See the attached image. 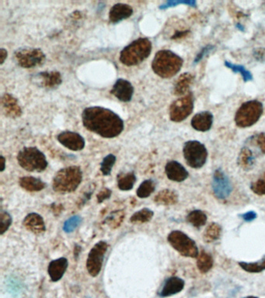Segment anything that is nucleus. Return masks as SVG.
<instances>
[{
	"label": "nucleus",
	"mask_w": 265,
	"mask_h": 298,
	"mask_svg": "<svg viewBox=\"0 0 265 298\" xmlns=\"http://www.w3.org/2000/svg\"><path fill=\"white\" fill-rule=\"evenodd\" d=\"M83 126L102 138H116L124 130L122 119L109 109L101 107H90L82 114Z\"/></svg>",
	"instance_id": "1"
},
{
	"label": "nucleus",
	"mask_w": 265,
	"mask_h": 298,
	"mask_svg": "<svg viewBox=\"0 0 265 298\" xmlns=\"http://www.w3.org/2000/svg\"><path fill=\"white\" fill-rule=\"evenodd\" d=\"M183 60L182 57L170 50H160L152 62L155 74L163 79L174 77L182 69Z\"/></svg>",
	"instance_id": "2"
},
{
	"label": "nucleus",
	"mask_w": 265,
	"mask_h": 298,
	"mask_svg": "<svg viewBox=\"0 0 265 298\" xmlns=\"http://www.w3.org/2000/svg\"><path fill=\"white\" fill-rule=\"evenodd\" d=\"M152 42L141 37L129 44L120 53V61L127 66H135L146 60L152 51Z\"/></svg>",
	"instance_id": "3"
},
{
	"label": "nucleus",
	"mask_w": 265,
	"mask_h": 298,
	"mask_svg": "<svg viewBox=\"0 0 265 298\" xmlns=\"http://www.w3.org/2000/svg\"><path fill=\"white\" fill-rule=\"evenodd\" d=\"M82 180L83 172L80 167L73 166L62 168L53 178V190L59 194L72 193L78 188Z\"/></svg>",
	"instance_id": "4"
},
{
	"label": "nucleus",
	"mask_w": 265,
	"mask_h": 298,
	"mask_svg": "<svg viewBox=\"0 0 265 298\" xmlns=\"http://www.w3.org/2000/svg\"><path fill=\"white\" fill-rule=\"evenodd\" d=\"M264 106L257 99L247 101L238 109L235 115V123L239 128L253 126L263 115Z\"/></svg>",
	"instance_id": "5"
},
{
	"label": "nucleus",
	"mask_w": 265,
	"mask_h": 298,
	"mask_svg": "<svg viewBox=\"0 0 265 298\" xmlns=\"http://www.w3.org/2000/svg\"><path fill=\"white\" fill-rule=\"evenodd\" d=\"M18 163L28 172H43L48 167V161L45 154L35 147H26L17 155Z\"/></svg>",
	"instance_id": "6"
},
{
	"label": "nucleus",
	"mask_w": 265,
	"mask_h": 298,
	"mask_svg": "<svg viewBox=\"0 0 265 298\" xmlns=\"http://www.w3.org/2000/svg\"><path fill=\"white\" fill-rule=\"evenodd\" d=\"M167 241L182 256L194 259L199 256V248L195 241L182 231H172L168 234Z\"/></svg>",
	"instance_id": "7"
},
{
	"label": "nucleus",
	"mask_w": 265,
	"mask_h": 298,
	"mask_svg": "<svg viewBox=\"0 0 265 298\" xmlns=\"http://www.w3.org/2000/svg\"><path fill=\"white\" fill-rule=\"evenodd\" d=\"M183 154L187 166L192 168H201L208 159V151L199 141H188L183 145Z\"/></svg>",
	"instance_id": "8"
},
{
	"label": "nucleus",
	"mask_w": 265,
	"mask_h": 298,
	"mask_svg": "<svg viewBox=\"0 0 265 298\" xmlns=\"http://www.w3.org/2000/svg\"><path fill=\"white\" fill-rule=\"evenodd\" d=\"M195 98L193 94L188 93L184 97L176 99L170 107V119L174 122H182L193 112Z\"/></svg>",
	"instance_id": "9"
},
{
	"label": "nucleus",
	"mask_w": 265,
	"mask_h": 298,
	"mask_svg": "<svg viewBox=\"0 0 265 298\" xmlns=\"http://www.w3.org/2000/svg\"><path fill=\"white\" fill-rule=\"evenodd\" d=\"M14 56L18 65L24 68H32L41 66L46 60L45 53L41 49L31 48L18 49Z\"/></svg>",
	"instance_id": "10"
},
{
	"label": "nucleus",
	"mask_w": 265,
	"mask_h": 298,
	"mask_svg": "<svg viewBox=\"0 0 265 298\" xmlns=\"http://www.w3.org/2000/svg\"><path fill=\"white\" fill-rule=\"evenodd\" d=\"M108 248V245L104 241L98 242L91 248L86 260V269L91 277L99 275L103 266V260Z\"/></svg>",
	"instance_id": "11"
},
{
	"label": "nucleus",
	"mask_w": 265,
	"mask_h": 298,
	"mask_svg": "<svg viewBox=\"0 0 265 298\" xmlns=\"http://www.w3.org/2000/svg\"><path fill=\"white\" fill-rule=\"evenodd\" d=\"M212 186L214 195L218 199H227L232 194V182L222 168H217L213 173Z\"/></svg>",
	"instance_id": "12"
},
{
	"label": "nucleus",
	"mask_w": 265,
	"mask_h": 298,
	"mask_svg": "<svg viewBox=\"0 0 265 298\" xmlns=\"http://www.w3.org/2000/svg\"><path fill=\"white\" fill-rule=\"evenodd\" d=\"M57 139L63 146L75 151L83 150L86 144L82 135L70 131L61 132Z\"/></svg>",
	"instance_id": "13"
},
{
	"label": "nucleus",
	"mask_w": 265,
	"mask_h": 298,
	"mask_svg": "<svg viewBox=\"0 0 265 298\" xmlns=\"http://www.w3.org/2000/svg\"><path fill=\"white\" fill-rule=\"evenodd\" d=\"M111 93L119 100L127 103L132 99L134 87L128 80L119 79L114 84Z\"/></svg>",
	"instance_id": "14"
},
{
	"label": "nucleus",
	"mask_w": 265,
	"mask_h": 298,
	"mask_svg": "<svg viewBox=\"0 0 265 298\" xmlns=\"http://www.w3.org/2000/svg\"><path fill=\"white\" fill-rule=\"evenodd\" d=\"M165 172L167 178L174 182H183L189 176L187 169L177 161H169L165 166Z\"/></svg>",
	"instance_id": "15"
},
{
	"label": "nucleus",
	"mask_w": 265,
	"mask_h": 298,
	"mask_svg": "<svg viewBox=\"0 0 265 298\" xmlns=\"http://www.w3.org/2000/svg\"><path fill=\"white\" fill-rule=\"evenodd\" d=\"M184 285V281L182 278L178 277H170L164 282L161 291L159 292V296L161 298H167L177 295L183 291Z\"/></svg>",
	"instance_id": "16"
},
{
	"label": "nucleus",
	"mask_w": 265,
	"mask_h": 298,
	"mask_svg": "<svg viewBox=\"0 0 265 298\" xmlns=\"http://www.w3.org/2000/svg\"><path fill=\"white\" fill-rule=\"evenodd\" d=\"M214 116L210 111H202L195 115L191 120V126L198 132H206L213 126Z\"/></svg>",
	"instance_id": "17"
},
{
	"label": "nucleus",
	"mask_w": 265,
	"mask_h": 298,
	"mask_svg": "<svg viewBox=\"0 0 265 298\" xmlns=\"http://www.w3.org/2000/svg\"><path fill=\"white\" fill-rule=\"evenodd\" d=\"M1 103L6 116H10L11 118H17L21 116L22 110L18 103L17 99L10 93H5L4 95L2 96Z\"/></svg>",
	"instance_id": "18"
},
{
	"label": "nucleus",
	"mask_w": 265,
	"mask_h": 298,
	"mask_svg": "<svg viewBox=\"0 0 265 298\" xmlns=\"http://www.w3.org/2000/svg\"><path fill=\"white\" fill-rule=\"evenodd\" d=\"M68 262L66 258L62 257L52 260L49 264L48 273L53 282H58L63 278L68 268Z\"/></svg>",
	"instance_id": "19"
},
{
	"label": "nucleus",
	"mask_w": 265,
	"mask_h": 298,
	"mask_svg": "<svg viewBox=\"0 0 265 298\" xmlns=\"http://www.w3.org/2000/svg\"><path fill=\"white\" fill-rule=\"evenodd\" d=\"M23 225L27 230L35 234H42L46 230L43 217L37 213L27 215L23 221Z\"/></svg>",
	"instance_id": "20"
},
{
	"label": "nucleus",
	"mask_w": 265,
	"mask_h": 298,
	"mask_svg": "<svg viewBox=\"0 0 265 298\" xmlns=\"http://www.w3.org/2000/svg\"><path fill=\"white\" fill-rule=\"evenodd\" d=\"M133 9L128 4L117 3L112 6L110 10V22L117 23L123 19H126L132 15Z\"/></svg>",
	"instance_id": "21"
},
{
	"label": "nucleus",
	"mask_w": 265,
	"mask_h": 298,
	"mask_svg": "<svg viewBox=\"0 0 265 298\" xmlns=\"http://www.w3.org/2000/svg\"><path fill=\"white\" fill-rule=\"evenodd\" d=\"M37 79L39 80L41 86L49 89L59 86L63 82L61 74L57 71L41 72L37 75Z\"/></svg>",
	"instance_id": "22"
},
{
	"label": "nucleus",
	"mask_w": 265,
	"mask_h": 298,
	"mask_svg": "<svg viewBox=\"0 0 265 298\" xmlns=\"http://www.w3.org/2000/svg\"><path fill=\"white\" fill-rule=\"evenodd\" d=\"M256 158L253 151L248 147L242 148L238 155L237 164L242 169L249 171L254 166Z\"/></svg>",
	"instance_id": "23"
},
{
	"label": "nucleus",
	"mask_w": 265,
	"mask_h": 298,
	"mask_svg": "<svg viewBox=\"0 0 265 298\" xmlns=\"http://www.w3.org/2000/svg\"><path fill=\"white\" fill-rule=\"evenodd\" d=\"M195 76L189 72H185L181 75L174 85V95L182 96L185 94L191 87V85L193 84Z\"/></svg>",
	"instance_id": "24"
},
{
	"label": "nucleus",
	"mask_w": 265,
	"mask_h": 298,
	"mask_svg": "<svg viewBox=\"0 0 265 298\" xmlns=\"http://www.w3.org/2000/svg\"><path fill=\"white\" fill-rule=\"evenodd\" d=\"M19 184L24 190L29 192H38L46 187V183L41 179L33 176H24L19 180Z\"/></svg>",
	"instance_id": "25"
},
{
	"label": "nucleus",
	"mask_w": 265,
	"mask_h": 298,
	"mask_svg": "<svg viewBox=\"0 0 265 298\" xmlns=\"http://www.w3.org/2000/svg\"><path fill=\"white\" fill-rule=\"evenodd\" d=\"M154 201L160 205H174L178 202V195L174 190H164L155 197Z\"/></svg>",
	"instance_id": "26"
},
{
	"label": "nucleus",
	"mask_w": 265,
	"mask_h": 298,
	"mask_svg": "<svg viewBox=\"0 0 265 298\" xmlns=\"http://www.w3.org/2000/svg\"><path fill=\"white\" fill-rule=\"evenodd\" d=\"M136 180L134 172L121 173L117 176V186L123 191H129L134 187Z\"/></svg>",
	"instance_id": "27"
},
{
	"label": "nucleus",
	"mask_w": 265,
	"mask_h": 298,
	"mask_svg": "<svg viewBox=\"0 0 265 298\" xmlns=\"http://www.w3.org/2000/svg\"><path fill=\"white\" fill-rule=\"evenodd\" d=\"M214 265L213 256L205 250H202L198 256L197 266L201 273H206L210 271Z\"/></svg>",
	"instance_id": "28"
},
{
	"label": "nucleus",
	"mask_w": 265,
	"mask_h": 298,
	"mask_svg": "<svg viewBox=\"0 0 265 298\" xmlns=\"http://www.w3.org/2000/svg\"><path fill=\"white\" fill-rule=\"evenodd\" d=\"M186 219L187 222L191 224L192 226L196 229H200L201 227L204 226L206 224L208 217L204 211L201 210H195L187 215Z\"/></svg>",
	"instance_id": "29"
},
{
	"label": "nucleus",
	"mask_w": 265,
	"mask_h": 298,
	"mask_svg": "<svg viewBox=\"0 0 265 298\" xmlns=\"http://www.w3.org/2000/svg\"><path fill=\"white\" fill-rule=\"evenodd\" d=\"M222 234V227L218 223H211L203 234V239L206 243H212L219 239Z\"/></svg>",
	"instance_id": "30"
},
{
	"label": "nucleus",
	"mask_w": 265,
	"mask_h": 298,
	"mask_svg": "<svg viewBox=\"0 0 265 298\" xmlns=\"http://www.w3.org/2000/svg\"><path fill=\"white\" fill-rule=\"evenodd\" d=\"M238 264L241 269H244V271L250 273H259L265 270V257L255 263L240 262L238 263Z\"/></svg>",
	"instance_id": "31"
},
{
	"label": "nucleus",
	"mask_w": 265,
	"mask_h": 298,
	"mask_svg": "<svg viewBox=\"0 0 265 298\" xmlns=\"http://www.w3.org/2000/svg\"><path fill=\"white\" fill-rule=\"evenodd\" d=\"M156 190V182L152 180H147L141 183L137 190V196L139 198H147Z\"/></svg>",
	"instance_id": "32"
},
{
	"label": "nucleus",
	"mask_w": 265,
	"mask_h": 298,
	"mask_svg": "<svg viewBox=\"0 0 265 298\" xmlns=\"http://www.w3.org/2000/svg\"><path fill=\"white\" fill-rule=\"evenodd\" d=\"M224 64L226 67L230 68V70H232V72H235V73H240L245 83L253 80V76H252L251 72L248 71L244 66H241V65L232 64L228 61H225Z\"/></svg>",
	"instance_id": "33"
},
{
	"label": "nucleus",
	"mask_w": 265,
	"mask_h": 298,
	"mask_svg": "<svg viewBox=\"0 0 265 298\" xmlns=\"http://www.w3.org/2000/svg\"><path fill=\"white\" fill-rule=\"evenodd\" d=\"M153 211L149 208H143L137 211L131 217L130 221L132 223H147L150 221L153 217Z\"/></svg>",
	"instance_id": "34"
},
{
	"label": "nucleus",
	"mask_w": 265,
	"mask_h": 298,
	"mask_svg": "<svg viewBox=\"0 0 265 298\" xmlns=\"http://www.w3.org/2000/svg\"><path fill=\"white\" fill-rule=\"evenodd\" d=\"M116 156L112 154H109L103 159L100 163V171L103 176H109L111 174V170L116 163Z\"/></svg>",
	"instance_id": "35"
},
{
	"label": "nucleus",
	"mask_w": 265,
	"mask_h": 298,
	"mask_svg": "<svg viewBox=\"0 0 265 298\" xmlns=\"http://www.w3.org/2000/svg\"><path fill=\"white\" fill-rule=\"evenodd\" d=\"M82 222V218L80 216L76 215L73 217L68 218L66 222L64 223L63 225V231L65 232L72 233V232H74Z\"/></svg>",
	"instance_id": "36"
},
{
	"label": "nucleus",
	"mask_w": 265,
	"mask_h": 298,
	"mask_svg": "<svg viewBox=\"0 0 265 298\" xmlns=\"http://www.w3.org/2000/svg\"><path fill=\"white\" fill-rule=\"evenodd\" d=\"M249 143L257 146L261 152L265 155V133L261 132L259 134H254L248 139Z\"/></svg>",
	"instance_id": "37"
},
{
	"label": "nucleus",
	"mask_w": 265,
	"mask_h": 298,
	"mask_svg": "<svg viewBox=\"0 0 265 298\" xmlns=\"http://www.w3.org/2000/svg\"><path fill=\"white\" fill-rule=\"evenodd\" d=\"M250 190L257 195H265V172L258 180L250 184Z\"/></svg>",
	"instance_id": "38"
},
{
	"label": "nucleus",
	"mask_w": 265,
	"mask_h": 298,
	"mask_svg": "<svg viewBox=\"0 0 265 298\" xmlns=\"http://www.w3.org/2000/svg\"><path fill=\"white\" fill-rule=\"evenodd\" d=\"M12 222L13 219L11 215L6 211H2L0 214V234L2 235L4 234L11 226Z\"/></svg>",
	"instance_id": "39"
},
{
	"label": "nucleus",
	"mask_w": 265,
	"mask_h": 298,
	"mask_svg": "<svg viewBox=\"0 0 265 298\" xmlns=\"http://www.w3.org/2000/svg\"><path fill=\"white\" fill-rule=\"evenodd\" d=\"M215 47L212 45H206L199 51V54L195 57V60H194V64H198L200 61L202 60L203 58H205L206 55L210 54L213 50H214Z\"/></svg>",
	"instance_id": "40"
},
{
	"label": "nucleus",
	"mask_w": 265,
	"mask_h": 298,
	"mask_svg": "<svg viewBox=\"0 0 265 298\" xmlns=\"http://www.w3.org/2000/svg\"><path fill=\"white\" fill-rule=\"evenodd\" d=\"M180 4H184V5L194 8L197 7V2L195 0H183V1H170V2H166V4H164L161 8L165 9V8L178 6Z\"/></svg>",
	"instance_id": "41"
},
{
	"label": "nucleus",
	"mask_w": 265,
	"mask_h": 298,
	"mask_svg": "<svg viewBox=\"0 0 265 298\" xmlns=\"http://www.w3.org/2000/svg\"><path fill=\"white\" fill-rule=\"evenodd\" d=\"M111 194H112V191L110 189L104 188L97 195L98 203H102L106 199H109L111 198Z\"/></svg>",
	"instance_id": "42"
},
{
	"label": "nucleus",
	"mask_w": 265,
	"mask_h": 298,
	"mask_svg": "<svg viewBox=\"0 0 265 298\" xmlns=\"http://www.w3.org/2000/svg\"><path fill=\"white\" fill-rule=\"evenodd\" d=\"M240 216L246 222H251L257 218V215L255 211H249L247 213L242 214Z\"/></svg>",
	"instance_id": "43"
},
{
	"label": "nucleus",
	"mask_w": 265,
	"mask_h": 298,
	"mask_svg": "<svg viewBox=\"0 0 265 298\" xmlns=\"http://www.w3.org/2000/svg\"><path fill=\"white\" fill-rule=\"evenodd\" d=\"M253 54L256 60L258 62L265 61V49L260 48V49H254Z\"/></svg>",
	"instance_id": "44"
},
{
	"label": "nucleus",
	"mask_w": 265,
	"mask_h": 298,
	"mask_svg": "<svg viewBox=\"0 0 265 298\" xmlns=\"http://www.w3.org/2000/svg\"><path fill=\"white\" fill-rule=\"evenodd\" d=\"M111 217H107V222L108 223V225H111V227H113L114 225H117V226H119V224L122 221L123 217H124V215L121 216V217H115V213H114L113 215L111 214ZM114 228V227H113Z\"/></svg>",
	"instance_id": "45"
},
{
	"label": "nucleus",
	"mask_w": 265,
	"mask_h": 298,
	"mask_svg": "<svg viewBox=\"0 0 265 298\" xmlns=\"http://www.w3.org/2000/svg\"><path fill=\"white\" fill-rule=\"evenodd\" d=\"M6 58H7V51L6 49H1L0 50V64H3Z\"/></svg>",
	"instance_id": "46"
},
{
	"label": "nucleus",
	"mask_w": 265,
	"mask_h": 298,
	"mask_svg": "<svg viewBox=\"0 0 265 298\" xmlns=\"http://www.w3.org/2000/svg\"><path fill=\"white\" fill-rule=\"evenodd\" d=\"M188 33V31H181V32H177L173 36L172 38L176 39V38H181V37H184Z\"/></svg>",
	"instance_id": "47"
},
{
	"label": "nucleus",
	"mask_w": 265,
	"mask_h": 298,
	"mask_svg": "<svg viewBox=\"0 0 265 298\" xmlns=\"http://www.w3.org/2000/svg\"><path fill=\"white\" fill-rule=\"evenodd\" d=\"M0 159H1V163H2V166H1V169L0 171L1 172H3L5 170V168H6V159H5L4 157L1 155L0 156Z\"/></svg>",
	"instance_id": "48"
},
{
	"label": "nucleus",
	"mask_w": 265,
	"mask_h": 298,
	"mask_svg": "<svg viewBox=\"0 0 265 298\" xmlns=\"http://www.w3.org/2000/svg\"><path fill=\"white\" fill-rule=\"evenodd\" d=\"M236 27H237L238 29L240 30L241 31H244V27L241 25V24H236Z\"/></svg>",
	"instance_id": "49"
},
{
	"label": "nucleus",
	"mask_w": 265,
	"mask_h": 298,
	"mask_svg": "<svg viewBox=\"0 0 265 298\" xmlns=\"http://www.w3.org/2000/svg\"><path fill=\"white\" fill-rule=\"evenodd\" d=\"M257 298V297H254V296H248V297H246V298Z\"/></svg>",
	"instance_id": "50"
},
{
	"label": "nucleus",
	"mask_w": 265,
	"mask_h": 298,
	"mask_svg": "<svg viewBox=\"0 0 265 298\" xmlns=\"http://www.w3.org/2000/svg\"><path fill=\"white\" fill-rule=\"evenodd\" d=\"M263 8H264V10H265V2H264V4H263Z\"/></svg>",
	"instance_id": "51"
}]
</instances>
